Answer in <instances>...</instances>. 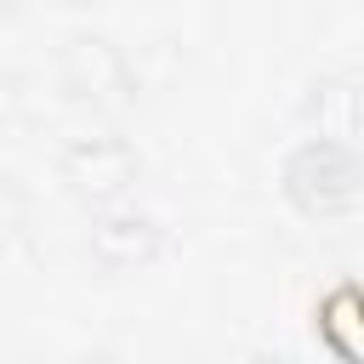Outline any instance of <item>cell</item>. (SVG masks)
<instances>
[{"instance_id":"obj_11","label":"cell","mask_w":364,"mask_h":364,"mask_svg":"<svg viewBox=\"0 0 364 364\" xmlns=\"http://www.w3.org/2000/svg\"><path fill=\"white\" fill-rule=\"evenodd\" d=\"M85 364H114V358H85Z\"/></svg>"},{"instance_id":"obj_5","label":"cell","mask_w":364,"mask_h":364,"mask_svg":"<svg viewBox=\"0 0 364 364\" xmlns=\"http://www.w3.org/2000/svg\"><path fill=\"white\" fill-rule=\"evenodd\" d=\"M301 114L324 142H347L353 148V136H358V80L353 74H318L307 102H301Z\"/></svg>"},{"instance_id":"obj_4","label":"cell","mask_w":364,"mask_h":364,"mask_svg":"<svg viewBox=\"0 0 364 364\" xmlns=\"http://www.w3.org/2000/svg\"><path fill=\"white\" fill-rule=\"evenodd\" d=\"M85 250H91V262L102 273H142V267L159 262L165 228H159V216H148V210H136L125 199L119 205H97V216L85 228Z\"/></svg>"},{"instance_id":"obj_1","label":"cell","mask_w":364,"mask_h":364,"mask_svg":"<svg viewBox=\"0 0 364 364\" xmlns=\"http://www.w3.org/2000/svg\"><path fill=\"white\" fill-rule=\"evenodd\" d=\"M358 154L347 142H324V136H307L284 154L279 165V188L284 199L296 205V216L307 222H336V216H353L358 205Z\"/></svg>"},{"instance_id":"obj_9","label":"cell","mask_w":364,"mask_h":364,"mask_svg":"<svg viewBox=\"0 0 364 364\" xmlns=\"http://www.w3.org/2000/svg\"><path fill=\"white\" fill-rule=\"evenodd\" d=\"M63 6H102V0H63Z\"/></svg>"},{"instance_id":"obj_3","label":"cell","mask_w":364,"mask_h":364,"mask_svg":"<svg viewBox=\"0 0 364 364\" xmlns=\"http://www.w3.org/2000/svg\"><path fill=\"white\" fill-rule=\"evenodd\" d=\"M57 74H63V91L91 108H131L136 102V74L108 34H68Z\"/></svg>"},{"instance_id":"obj_7","label":"cell","mask_w":364,"mask_h":364,"mask_svg":"<svg viewBox=\"0 0 364 364\" xmlns=\"http://www.w3.org/2000/svg\"><path fill=\"white\" fill-rule=\"evenodd\" d=\"M28 119H34V102L23 91V80L0 74V131H28Z\"/></svg>"},{"instance_id":"obj_6","label":"cell","mask_w":364,"mask_h":364,"mask_svg":"<svg viewBox=\"0 0 364 364\" xmlns=\"http://www.w3.org/2000/svg\"><path fill=\"white\" fill-rule=\"evenodd\" d=\"M318 341L336 353V364H358V290L336 284L318 301Z\"/></svg>"},{"instance_id":"obj_8","label":"cell","mask_w":364,"mask_h":364,"mask_svg":"<svg viewBox=\"0 0 364 364\" xmlns=\"http://www.w3.org/2000/svg\"><path fill=\"white\" fill-rule=\"evenodd\" d=\"M23 222H28V210H23V193L0 176V245L11 239V233H23Z\"/></svg>"},{"instance_id":"obj_2","label":"cell","mask_w":364,"mask_h":364,"mask_svg":"<svg viewBox=\"0 0 364 364\" xmlns=\"http://www.w3.org/2000/svg\"><path fill=\"white\" fill-rule=\"evenodd\" d=\"M57 176L85 205H119L142 176V154L119 131H85L57 148Z\"/></svg>"},{"instance_id":"obj_10","label":"cell","mask_w":364,"mask_h":364,"mask_svg":"<svg viewBox=\"0 0 364 364\" xmlns=\"http://www.w3.org/2000/svg\"><path fill=\"white\" fill-rule=\"evenodd\" d=\"M11 6H23V0H0V11H11Z\"/></svg>"}]
</instances>
